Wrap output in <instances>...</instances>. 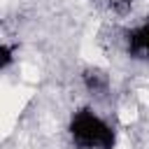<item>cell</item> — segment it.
Returning <instances> with one entry per match:
<instances>
[{
    "instance_id": "obj_1",
    "label": "cell",
    "mask_w": 149,
    "mask_h": 149,
    "mask_svg": "<svg viewBox=\"0 0 149 149\" xmlns=\"http://www.w3.org/2000/svg\"><path fill=\"white\" fill-rule=\"evenodd\" d=\"M70 130H72L74 142L86 149H112V144H114V133L109 130V126H105L88 109H81L72 119Z\"/></svg>"
},
{
    "instance_id": "obj_2",
    "label": "cell",
    "mask_w": 149,
    "mask_h": 149,
    "mask_svg": "<svg viewBox=\"0 0 149 149\" xmlns=\"http://www.w3.org/2000/svg\"><path fill=\"white\" fill-rule=\"evenodd\" d=\"M128 51L133 58H149V23L128 35Z\"/></svg>"
},
{
    "instance_id": "obj_3",
    "label": "cell",
    "mask_w": 149,
    "mask_h": 149,
    "mask_svg": "<svg viewBox=\"0 0 149 149\" xmlns=\"http://www.w3.org/2000/svg\"><path fill=\"white\" fill-rule=\"evenodd\" d=\"M84 84H86V88L91 91V93H98V95H102L105 91H107V74L102 72V70H98V68H91V70H86L84 72Z\"/></svg>"
},
{
    "instance_id": "obj_5",
    "label": "cell",
    "mask_w": 149,
    "mask_h": 149,
    "mask_svg": "<svg viewBox=\"0 0 149 149\" xmlns=\"http://www.w3.org/2000/svg\"><path fill=\"white\" fill-rule=\"evenodd\" d=\"M9 61H12V51L7 47H0V68H5Z\"/></svg>"
},
{
    "instance_id": "obj_4",
    "label": "cell",
    "mask_w": 149,
    "mask_h": 149,
    "mask_svg": "<svg viewBox=\"0 0 149 149\" xmlns=\"http://www.w3.org/2000/svg\"><path fill=\"white\" fill-rule=\"evenodd\" d=\"M109 7H112L114 14L126 16V14L130 12V7H133V0H109Z\"/></svg>"
}]
</instances>
